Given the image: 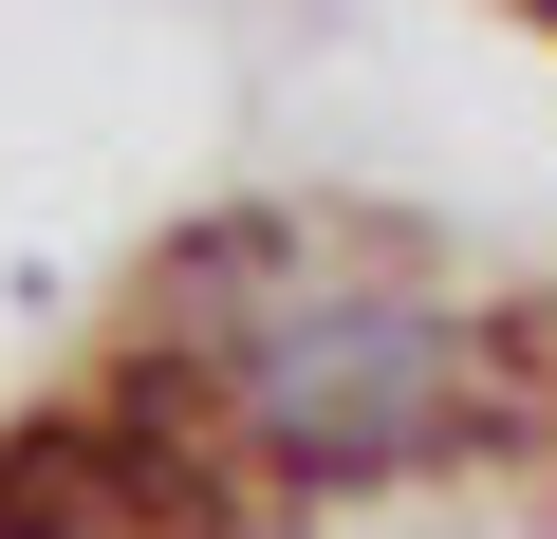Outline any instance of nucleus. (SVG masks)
<instances>
[{"label":"nucleus","mask_w":557,"mask_h":539,"mask_svg":"<svg viewBox=\"0 0 557 539\" xmlns=\"http://www.w3.org/2000/svg\"><path fill=\"white\" fill-rule=\"evenodd\" d=\"M242 446L298 465V483H372V465H428L465 409H483V335L409 280H354V260H317L298 298H278L223 372Z\"/></svg>","instance_id":"obj_1"},{"label":"nucleus","mask_w":557,"mask_h":539,"mask_svg":"<svg viewBox=\"0 0 557 539\" xmlns=\"http://www.w3.org/2000/svg\"><path fill=\"white\" fill-rule=\"evenodd\" d=\"M539 20H557V0H539Z\"/></svg>","instance_id":"obj_2"}]
</instances>
